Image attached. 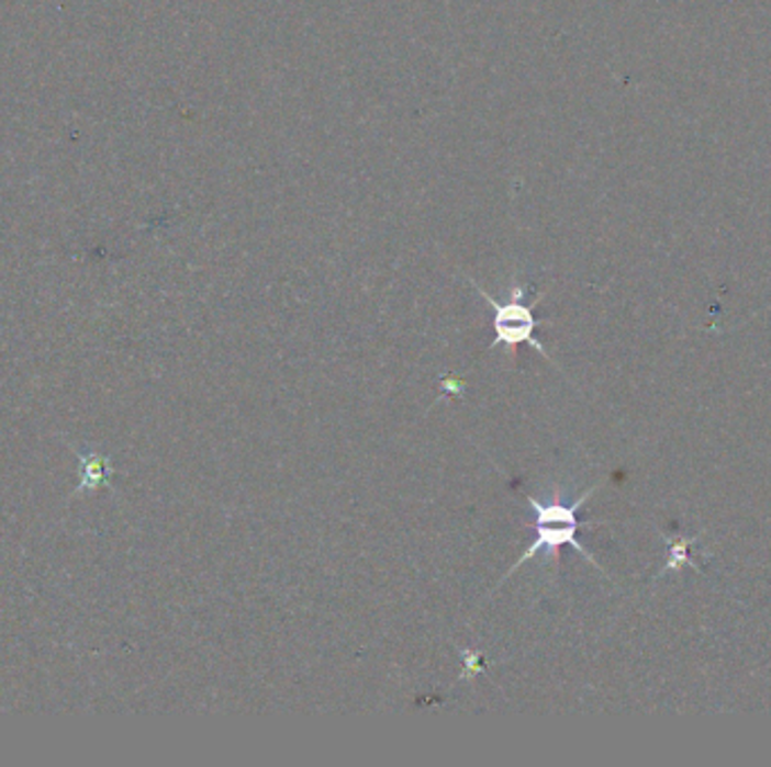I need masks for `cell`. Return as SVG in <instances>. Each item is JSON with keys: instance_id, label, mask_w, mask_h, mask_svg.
Instances as JSON below:
<instances>
[{"instance_id": "7a4b0ae2", "label": "cell", "mask_w": 771, "mask_h": 767, "mask_svg": "<svg viewBox=\"0 0 771 767\" xmlns=\"http://www.w3.org/2000/svg\"><path fill=\"white\" fill-rule=\"evenodd\" d=\"M474 289L483 295V300L488 302V306L492 308V329H494V340H492V349L499 345H505L507 349H514L519 345H530L535 347L546 360L548 353L544 349V345L535 338V329L541 325L535 315L533 308L539 304V300H535L533 304L526 302V286L519 284L510 291L507 302H499L492 295H488L481 286L474 284Z\"/></svg>"}, {"instance_id": "6da1fadb", "label": "cell", "mask_w": 771, "mask_h": 767, "mask_svg": "<svg viewBox=\"0 0 771 767\" xmlns=\"http://www.w3.org/2000/svg\"><path fill=\"white\" fill-rule=\"evenodd\" d=\"M595 488L597 486H591L589 490H584L580 498L576 503H571V505L560 503V500L539 503L537 498H533V495H528L526 503L535 511V540L528 545V550L519 556V561L507 569L503 580L510 578L524 563L535 559L539 552L550 554L552 561L557 563V561H560V550L562 548H573L582 559H586L589 563L595 565L593 556L586 552V548L580 545V540H578V529L582 527V522L578 520V509L591 498Z\"/></svg>"}, {"instance_id": "277c9868", "label": "cell", "mask_w": 771, "mask_h": 767, "mask_svg": "<svg viewBox=\"0 0 771 767\" xmlns=\"http://www.w3.org/2000/svg\"><path fill=\"white\" fill-rule=\"evenodd\" d=\"M462 680H469V675H477L483 670V655L474 648H462Z\"/></svg>"}, {"instance_id": "5b68a950", "label": "cell", "mask_w": 771, "mask_h": 767, "mask_svg": "<svg viewBox=\"0 0 771 767\" xmlns=\"http://www.w3.org/2000/svg\"><path fill=\"white\" fill-rule=\"evenodd\" d=\"M460 387H462V383H460L458 379H454V376L447 379V381H443V390H447V392H451V394H460V392H462Z\"/></svg>"}, {"instance_id": "3957f363", "label": "cell", "mask_w": 771, "mask_h": 767, "mask_svg": "<svg viewBox=\"0 0 771 767\" xmlns=\"http://www.w3.org/2000/svg\"><path fill=\"white\" fill-rule=\"evenodd\" d=\"M111 462L100 455V453H89V455H79V488L81 490H93L100 486H109L111 480Z\"/></svg>"}]
</instances>
